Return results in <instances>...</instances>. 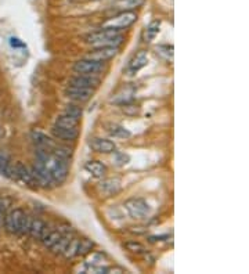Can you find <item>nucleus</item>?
I'll list each match as a JSON object with an SVG mask.
<instances>
[{
    "mask_svg": "<svg viewBox=\"0 0 249 274\" xmlns=\"http://www.w3.org/2000/svg\"><path fill=\"white\" fill-rule=\"evenodd\" d=\"M24 215L25 212L22 211L21 208H15V209H11L4 215V219H3V227L6 230L7 234L10 235H15L20 233V227L21 223H22V219H24Z\"/></svg>",
    "mask_w": 249,
    "mask_h": 274,
    "instance_id": "nucleus-6",
    "label": "nucleus"
},
{
    "mask_svg": "<svg viewBox=\"0 0 249 274\" xmlns=\"http://www.w3.org/2000/svg\"><path fill=\"white\" fill-rule=\"evenodd\" d=\"M14 179L20 180L21 183H24L25 186L31 187V189H38V183L35 180L31 168H28L21 162L14 165Z\"/></svg>",
    "mask_w": 249,
    "mask_h": 274,
    "instance_id": "nucleus-9",
    "label": "nucleus"
},
{
    "mask_svg": "<svg viewBox=\"0 0 249 274\" xmlns=\"http://www.w3.org/2000/svg\"><path fill=\"white\" fill-rule=\"evenodd\" d=\"M136 21H137V14L134 11H118L117 15L111 17L104 22L103 28L124 31V29L130 28Z\"/></svg>",
    "mask_w": 249,
    "mask_h": 274,
    "instance_id": "nucleus-3",
    "label": "nucleus"
},
{
    "mask_svg": "<svg viewBox=\"0 0 249 274\" xmlns=\"http://www.w3.org/2000/svg\"><path fill=\"white\" fill-rule=\"evenodd\" d=\"M51 133L57 140L64 143H72L79 137V129H71V127H62L54 125L51 129Z\"/></svg>",
    "mask_w": 249,
    "mask_h": 274,
    "instance_id": "nucleus-14",
    "label": "nucleus"
},
{
    "mask_svg": "<svg viewBox=\"0 0 249 274\" xmlns=\"http://www.w3.org/2000/svg\"><path fill=\"white\" fill-rule=\"evenodd\" d=\"M72 70L75 74H82V75H93L97 77L100 74H103L105 71V65L104 63L100 61H94V60H89V58H83L79 60L74 64Z\"/></svg>",
    "mask_w": 249,
    "mask_h": 274,
    "instance_id": "nucleus-5",
    "label": "nucleus"
},
{
    "mask_svg": "<svg viewBox=\"0 0 249 274\" xmlns=\"http://www.w3.org/2000/svg\"><path fill=\"white\" fill-rule=\"evenodd\" d=\"M94 246V242L89 238H81V242H79V246H78V256H84L87 253L91 252Z\"/></svg>",
    "mask_w": 249,
    "mask_h": 274,
    "instance_id": "nucleus-29",
    "label": "nucleus"
},
{
    "mask_svg": "<svg viewBox=\"0 0 249 274\" xmlns=\"http://www.w3.org/2000/svg\"><path fill=\"white\" fill-rule=\"evenodd\" d=\"M124 248L131 253H145L147 252V248H145L141 242H138V241H127V242H124Z\"/></svg>",
    "mask_w": 249,
    "mask_h": 274,
    "instance_id": "nucleus-30",
    "label": "nucleus"
},
{
    "mask_svg": "<svg viewBox=\"0 0 249 274\" xmlns=\"http://www.w3.org/2000/svg\"><path fill=\"white\" fill-rule=\"evenodd\" d=\"M94 94V89L89 87H79V86H69L65 89V96L69 100H72L76 104H84L91 100Z\"/></svg>",
    "mask_w": 249,
    "mask_h": 274,
    "instance_id": "nucleus-7",
    "label": "nucleus"
},
{
    "mask_svg": "<svg viewBox=\"0 0 249 274\" xmlns=\"http://www.w3.org/2000/svg\"><path fill=\"white\" fill-rule=\"evenodd\" d=\"M159 28H161V21H152L148 27H147V29H145V34H144V39L145 42H151V40H154L155 38H157V35L159 34Z\"/></svg>",
    "mask_w": 249,
    "mask_h": 274,
    "instance_id": "nucleus-27",
    "label": "nucleus"
},
{
    "mask_svg": "<svg viewBox=\"0 0 249 274\" xmlns=\"http://www.w3.org/2000/svg\"><path fill=\"white\" fill-rule=\"evenodd\" d=\"M124 208L129 213V216L134 220H143L147 219L151 213V206L150 204L143 199V198H130L124 202Z\"/></svg>",
    "mask_w": 249,
    "mask_h": 274,
    "instance_id": "nucleus-4",
    "label": "nucleus"
},
{
    "mask_svg": "<svg viewBox=\"0 0 249 274\" xmlns=\"http://www.w3.org/2000/svg\"><path fill=\"white\" fill-rule=\"evenodd\" d=\"M84 170L96 179H103L107 173V166L100 161H89L84 163Z\"/></svg>",
    "mask_w": 249,
    "mask_h": 274,
    "instance_id": "nucleus-17",
    "label": "nucleus"
},
{
    "mask_svg": "<svg viewBox=\"0 0 249 274\" xmlns=\"http://www.w3.org/2000/svg\"><path fill=\"white\" fill-rule=\"evenodd\" d=\"M157 53L159 56L165 57L167 61H173V46L170 44H161L157 47Z\"/></svg>",
    "mask_w": 249,
    "mask_h": 274,
    "instance_id": "nucleus-33",
    "label": "nucleus"
},
{
    "mask_svg": "<svg viewBox=\"0 0 249 274\" xmlns=\"http://www.w3.org/2000/svg\"><path fill=\"white\" fill-rule=\"evenodd\" d=\"M46 223L41 220V219L38 218H32L31 220V226H29V235L35 239H41L42 235H43V233L46 230Z\"/></svg>",
    "mask_w": 249,
    "mask_h": 274,
    "instance_id": "nucleus-21",
    "label": "nucleus"
},
{
    "mask_svg": "<svg viewBox=\"0 0 249 274\" xmlns=\"http://www.w3.org/2000/svg\"><path fill=\"white\" fill-rule=\"evenodd\" d=\"M104 256L103 253L100 252H94L90 255L89 258L86 259V265H87V267H96V266H103V262L104 260Z\"/></svg>",
    "mask_w": 249,
    "mask_h": 274,
    "instance_id": "nucleus-32",
    "label": "nucleus"
},
{
    "mask_svg": "<svg viewBox=\"0 0 249 274\" xmlns=\"http://www.w3.org/2000/svg\"><path fill=\"white\" fill-rule=\"evenodd\" d=\"M133 94H134V89L130 87V86H126V87H122L119 93H117L111 101L112 103H115V104H119V106H122V104H127V103H130L131 100H133Z\"/></svg>",
    "mask_w": 249,
    "mask_h": 274,
    "instance_id": "nucleus-20",
    "label": "nucleus"
},
{
    "mask_svg": "<svg viewBox=\"0 0 249 274\" xmlns=\"http://www.w3.org/2000/svg\"><path fill=\"white\" fill-rule=\"evenodd\" d=\"M91 1H96V0H91Z\"/></svg>",
    "mask_w": 249,
    "mask_h": 274,
    "instance_id": "nucleus-38",
    "label": "nucleus"
},
{
    "mask_svg": "<svg viewBox=\"0 0 249 274\" xmlns=\"http://www.w3.org/2000/svg\"><path fill=\"white\" fill-rule=\"evenodd\" d=\"M79 242H81V238H76V237H72L71 241H69V244L67 245L65 248V251H64V258L65 259H74L78 256V246H79Z\"/></svg>",
    "mask_w": 249,
    "mask_h": 274,
    "instance_id": "nucleus-26",
    "label": "nucleus"
},
{
    "mask_svg": "<svg viewBox=\"0 0 249 274\" xmlns=\"http://www.w3.org/2000/svg\"><path fill=\"white\" fill-rule=\"evenodd\" d=\"M31 220L32 218L29 216V215H24V219H22V223H21V227H20V233L21 235H27L28 233H29V226H31Z\"/></svg>",
    "mask_w": 249,
    "mask_h": 274,
    "instance_id": "nucleus-34",
    "label": "nucleus"
},
{
    "mask_svg": "<svg viewBox=\"0 0 249 274\" xmlns=\"http://www.w3.org/2000/svg\"><path fill=\"white\" fill-rule=\"evenodd\" d=\"M145 3V0H117L112 7L117 11H134Z\"/></svg>",
    "mask_w": 249,
    "mask_h": 274,
    "instance_id": "nucleus-18",
    "label": "nucleus"
},
{
    "mask_svg": "<svg viewBox=\"0 0 249 274\" xmlns=\"http://www.w3.org/2000/svg\"><path fill=\"white\" fill-rule=\"evenodd\" d=\"M111 273H117V274L126 273V270L119 266H108V267L105 266V274H111Z\"/></svg>",
    "mask_w": 249,
    "mask_h": 274,
    "instance_id": "nucleus-36",
    "label": "nucleus"
},
{
    "mask_svg": "<svg viewBox=\"0 0 249 274\" xmlns=\"http://www.w3.org/2000/svg\"><path fill=\"white\" fill-rule=\"evenodd\" d=\"M74 235L71 234L69 232H65L64 234H62L61 237H60V239L55 242L54 245L51 246V249H53V252L54 253H60V255H62L64 253V251H65V248H67V245L69 244V241H71V238H72Z\"/></svg>",
    "mask_w": 249,
    "mask_h": 274,
    "instance_id": "nucleus-25",
    "label": "nucleus"
},
{
    "mask_svg": "<svg viewBox=\"0 0 249 274\" xmlns=\"http://www.w3.org/2000/svg\"><path fill=\"white\" fill-rule=\"evenodd\" d=\"M122 110H124V113L127 114V115H136V114L140 113V107L131 106L130 103H127V104H122Z\"/></svg>",
    "mask_w": 249,
    "mask_h": 274,
    "instance_id": "nucleus-35",
    "label": "nucleus"
},
{
    "mask_svg": "<svg viewBox=\"0 0 249 274\" xmlns=\"http://www.w3.org/2000/svg\"><path fill=\"white\" fill-rule=\"evenodd\" d=\"M89 147L98 154H112L117 150V144L114 141L103 137H93L89 140Z\"/></svg>",
    "mask_w": 249,
    "mask_h": 274,
    "instance_id": "nucleus-12",
    "label": "nucleus"
},
{
    "mask_svg": "<svg viewBox=\"0 0 249 274\" xmlns=\"http://www.w3.org/2000/svg\"><path fill=\"white\" fill-rule=\"evenodd\" d=\"M36 159L41 162L44 169L47 170L51 182L54 183L55 186H60L67 180L69 173V165L67 159L53 154L50 151H44V150H39V148L36 151Z\"/></svg>",
    "mask_w": 249,
    "mask_h": 274,
    "instance_id": "nucleus-1",
    "label": "nucleus"
},
{
    "mask_svg": "<svg viewBox=\"0 0 249 274\" xmlns=\"http://www.w3.org/2000/svg\"><path fill=\"white\" fill-rule=\"evenodd\" d=\"M79 123H81V119L74 118V117H69L67 114L62 113L61 115L57 117L54 125L62 127H71V129H78V127H79Z\"/></svg>",
    "mask_w": 249,
    "mask_h": 274,
    "instance_id": "nucleus-23",
    "label": "nucleus"
},
{
    "mask_svg": "<svg viewBox=\"0 0 249 274\" xmlns=\"http://www.w3.org/2000/svg\"><path fill=\"white\" fill-rule=\"evenodd\" d=\"M64 114H67L69 117H74V118H78V119H81L82 118V107L79 106V104H68V106L65 107V110H64Z\"/></svg>",
    "mask_w": 249,
    "mask_h": 274,
    "instance_id": "nucleus-31",
    "label": "nucleus"
},
{
    "mask_svg": "<svg viewBox=\"0 0 249 274\" xmlns=\"http://www.w3.org/2000/svg\"><path fill=\"white\" fill-rule=\"evenodd\" d=\"M108 133L114 137V139H121V140H126L131 137V133L122 125L118 123H110L108 125Z\"/></svg>",
    "mask_w": 249,
    "mask_h": 274,
    "instance_id": "nucleus-22",
    "label": "nucleus"
},
{
    "mask_svg": "<svg viewBox=\"0 0 249 274\" xmlns=\"http://www.w3.org/2000/svg\"><path fill=\"white\" fill-rule=\"evenodd\" d=\"M130 162V157L127 154H124V153H121V151H114L112 153V163L115 165V166H124V165H127Z\"/></svg>",
    "mask_w": 249,
    "mask_h": 274,
    "instance_id": "nucleus-28",
    "label": "nucleus"
},
{
    "mask_svg": "<svg viewBox=\"0 0 249 274\" xmlns=\"http://www.w3.org/2000/svg\"><path fill=\"white\" fill-rule=\"evenodd\" d=\"M118 53H119V47H110V46L108 47H94L86 56V58L94 60V61H100V63H105V61L112 60Z\"/></svg>",
    "mask_w": 249,
    "mask_h": 274,
    "instance_id": "nucleus-11",
    "label": "nucleus"
},
{
    "mask_svg": "<svg viewBox=\"0 0 249 274\" xmlns=\"http://www.w3.org/2000/svg\"><path fill=\"white\" fill-rule=\"evenodd\" d=\"M98 193L104 197H112L117 196L122 190V182L119 177H105L97 186Z\"/></svg>",
    "mask_w": 249,
    "mask_h": 274,
    "instance_id": "nucleus-8",
    "label": "nucleus"
},
{
    "mask_svg": "<svg viewBox=\"0 0 249 274\" xmlns=\"http://www.w3.org/2000/svg\"><path fill=\"white\" fill-rule=\"evenodd\" d=\"M31 170H32V175H34L35 180L38 183V187L50 189V187L54 186V183L51 182V179H50V176H48V172L44 169V166H43L38 159H35L34 166L31 168Z\"/></svg>",
    "mask_w": 249,
    "mask_h": 274,
    "instance_id": "nucleus-10",
    "label": "nucleus"
},
{
    "mask_svg": "<svg viewBox=\"0 0 249 274\" xmlns=\"http://www.w3.org/2000/svg\"><path fill=\"white\" fill-rule=\"evenodd\" d=\"M84 42L91 47H119L124 42V36L121 31L103 28L84 36Z\"/></svg>",
    "mask_w": 249,
    "mask_h": 274,
    "instance_id": "nucleus-2",
    "label": "nucleus"
},
{
    "mask_svg": "<svg viewBox=\"0 0 249 274\" xmlns=\"http://www.w3.org/2000/svg\"><path fill=\"white\" fill-rule=\"evenodd\" d=\"M147 63H148V54H147V51L141 50V51H138L137 54L130 60V63H129V71H130L131 74H136L137 71L144 68L145 65H147Z\"/></svg>",
    "mask_w": 249,
    "mask_h": 274,
    "instance_id": "nucleus-19",
    "label": "nucleus"
},
{
    "mask_svg": "<svg viewBox=\"0 0 249 274\" xmlns=\"http://www.w3.org/2000/svg\"><path fill=\"white\" fill-rule=\"evenodd\" d=\"M31 137H32V140H34L35 146L39 148V150H44V151H50V153H51L53 148L57 146V143H55L53 139H50L48 136L42 133L39 130H32Z\"/></svg>",
    "mask_w": 249,
    "mask_h": 274,
    "instance_id": "nucleus-15",
    "label": "nucleus"
},
{
    "mask_svg": "<svg viewBox=\"0 0 249 274\" xmlns=\"http://www.w3.org/2000/svg\"><path fill=\"white\" fill-rule=\"evenodd\" d=\"M0 175L8 179H14V166L10 163V158L4 153L0 151Z\"/></svg>",
    "mask_w": 249,
    "mask_h": 274,
    "instance_id": "nucleus-24",
    "label": "nucleus"
},
{
    "mask_svg": "<svg viewBox=\"0 0 249 274\" xmlns=\"http://www.w3.org/2000/svg\"><path fill=\"white\" fill-rule=\"evenodd\" d=\"M4 215H6V212H4V205L0 202V227L3 226V219H4Z\"/></svg>",
    "mask_w": 249,
    "mask_h": 274,
    "instance_id": "nucleus-37",
    "label": "nucleus"
},
{
    "mask_svg": "<svg viewBox=\"0 0 249 274\" xmlns=\"http://www.w3.org/2000/svg\"><path fill=\"white\" fill-rule=\"evenodd\" d=\"M65 232H69V229H64L62 230L60 227H57V229H48V227H46V230H44L41 238L42 244L46 246V248H48V249H51V246L54 245Z\"/></svg>",
    "mask_w": 249,
    "mask_h": 274,
    "instance_id": "nucleus-16",
    "label": "nucleus"
},
{
    "mask_svg": "<svg viewBox=\"0 0 249 274\" xmlns=\"http://www.w3.org/2000/svg\"><path fill=\"white\" fill-rule=\"evenodd\" d=\"M101 83V79L93 75H82L76 74L75 77L69 79V86H79V87H89V89H97Z\"/></svg>",
    "mask_w": 249,
    "mask_h": 274,
    "instance_id": "nucleus-13",
    "label": "nucleus"
}]
</instances>
